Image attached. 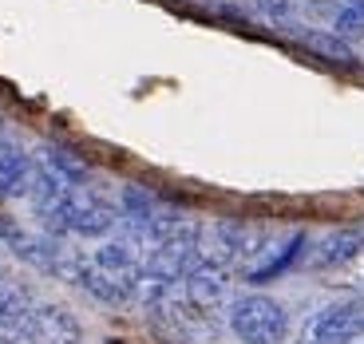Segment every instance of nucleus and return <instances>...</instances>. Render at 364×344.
<instances>
[{
	"instance_id": "f257e3e1",
	"label": "nucleus",
	"mask_w": 364,
	"mask_h": 344,
	"mask_svg": "<svg viewBox=\"0 0 364 344\" xmlns=\"http://www.w3.org/2000/svg\"><path fill=\"white\" fill-rule=\"evenodd\" d=\"M226 325L242 344H285L289 336V313L269 293H242L230 301Z\"/></svg>"
},
{
	"instance_id": "f03ea898",
	"label": "nucleus",
	"mask_w": 364,
	"mask_h": 344,
	"mask_svg": "<svg viewBox=\"0 0 364 344\" xmlns=\"http://www.w3.org/2000/svg\"><path fill=\"white\" fill-rule=\"evenodd\" d=\"M16 340L20 344H80L83 325L75 321L72 308L52 305V301H32L24 317L16 321Z\"/></svg>"
},
{
	"instance_id": "7ed1b4c3",
	"label": "nucleus",
	"mask_w": 364,
	"mask_h": 344,
	"mask_svg": "<svg viewBox=\"0 0 364 344\" xmlns=\"http://www.w3.org/2000/svg\"><path fill=\"white\" fill-rule=\"evenodd\" d=\"M360 333H364V297H348L317 308L305 321L297 344H353Z\"/></svg>"
},
{
	"instance_id": "20e7f679",
	"label": "nucleus",
	"mask_w": 364,
	"mask_h": 344,
	"mask_svg": "<svg viewBox=\"0 0 364 344\" xmlns=\"http://www.w3.org/2000/svg\"><path fill=\"white\" fill-rule=\"evenodd\" d=\"M119 226V206L91 186H72V198L64 210V234L75 237H107Z\"/></svg>"
},
{
	"instance_id": "39448f33",
	"label": "nucleus",
	"mask_w": 364,
	"mask_h": 344,
	"mask_svg": "<svg viewBox=\"0 0 364 344\" xmlns=\"http://www.w3.org/2000/svg\"><path fill=\"white\" fill-rule=\"evenodd\" d=\"M0 242L9 245L20 262H28L40 273H52V277H55L60 257H64V249H68L64 237H52V234H44V230L32 234V230H24L20 222H12V217H0Z\"/></svg>"
},
{
	"instance_id": "423d86ee",
	"label": "nucleus",
	"mask_w": 364,
	"mask_h": 344,
	"mask_svg": "<svg viewBox=\"0 0 364 344\" xmlns=\"http://www.w3.org/2000/svg\"><path fill=\"white\" fill-rule=\"evenodd\" d=\"M226 293H230V269H222L214 262H194L178 281V297L186 305H194L198 313H214L226 301Z\"/></svg>"
},
{
	"instance_id": "0eeeda50",
	"label": "nucleus",
	"mask_w": 364,
	"mask_h": 344,
	"mask_svg": "<svg viewBox=\"0 0 364 344\" xmlns=\"http://www.w3.org/2000/svg\"><path fill=\"white\" fill-rule=\"evenodd\" d=\"M364 257V226H353V230H333L325 234L313 249H305V265L317 273L325 269H341V265Z\"/></svg>"
},
{
	"instance_id": "6e6552de",
	"label": "nucleus",
	"mask_w": 364,
	"mask_h": 344,
	"mask_svg": "<svg viewBox=\"0 0 364 344\" xmlns=\"http://www.w3.org/2000/svg\"><path fill=\"white\" fill-rule=\"evenodd\" d=\"M32 158L20 143L0 139V198H24L28 178H32Z\"/></svg>"
},
{
	"instance_id": "1a4fd4ad",
	"label": "nucleus",
	"mask_w": 364,
	"mask_h": 344,
	"mask_svg": "<svg viewBox=\"0 0 364 344\" xmlns=\"http://www.w3.org/2000/svg\"><path fill=\"white\" fill-rule=\"evenodd\" d=\"M305 245H309V237H305V234H293L285 245L269 249V257H265L262 265H254V269L246 273V277H250V285H265V281H273L277 273H285L293 262H301V257H305Z\"/></svg>"
},
{
	"instance_id": "9d476101",
	"label": "nucleus",
	"mask_w": 364,
	"mask_h": 344,
	"mask_svg": "<svg viewBox=\"0 0 364 344\" xmlns=\"http://www.w3.org/2000/svg\"><path fill=\"white\" fill-rule=\"evenodd\" d=\"M40 163H44L55 178H64L68 186H87L91 182V166L83 163V158H75L72 151H64V146H44V158H40Z\"/></svg>"
},
{
	"instance_id": "9b49d317",
	"label": "nucleus",
	"mask_w": 364,
	"mask_h": 344,
	"mask_svg": "<svg viewBox=\"0 0 364 344\" xmlns=\"http://www.w3.org/2000/svg\"><path fill=\"white\" fill-rule=\"evenodd\" d=\"M333 32L337 36H360L364 32V0H345L333 16Z\"/></svg>"
},
{
	"instance_id": "f8f14e48",
	"label": "nucleus",
	"mask_w": 364,
	"mask_h": 344,
	"mask_svg": "<svg viewBox=\"0 0 364 344\" xmlns=\"http://www.w3.org/2000/svg\"><path fill=\"white\" fill-rule=\"evenodd\" d=\"M254 4L265 12V16H273V20H285V16H289V0H254Z\"/></svg>"
}]
</instances>
